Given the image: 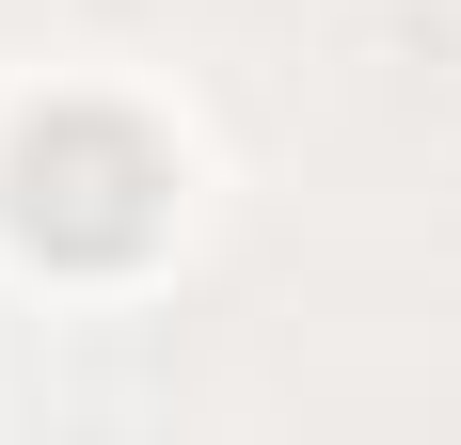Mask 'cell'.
<instances>
[{"instance_id":"6da1fadb","label":"cell","mask_w":461,"mask_h":445,"mask_svg":"<svg viewBox=\"0 0 461 445\" xmlns=\"http://www.w3.org/2000/svg\"><path fill=\"white\" fill-rule=\"evenodd\" d=\"M16 222H32L48 255H143L159 239V143L128 128V112H48L32 143H16Z\"/></svg>"}]
</instances>
